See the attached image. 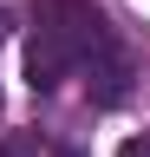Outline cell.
Instances as JSON below:
<instances>
[{
	"label": "cell",
	"mask_w": 150,
	"mask_h": 157,
	"mask_svg": "<svg viewBox=\"0 0 150 157\" xmlns=\"http://www.w3.org/2000/svg\"><path fill=\"white\" fill-rule=\"evenodd\" d=\"M85 72H91V78H85V92H91V105H98V111H111V105H124V98H130V59H124L118 46L98 52Z\"/></svg>",
	"instance_id": "2"
},
{
	"label": "cell",
	"mask_w": 150,
	"mask_h": 157,
	"mask_svg": "<svg viewBox=\"0 0 150 157\" xmlns=\"http://www.w3.org/2000/svg\"><path fill=\"white\" fill-rule=\"evenodd\" d=\"M0 157H26V137H13V144H0Z\"/></svg>",
	"instance_id": "4"
},
{
	"label": "cell",
	"mask_w": 150,
	"mask_h": 157,
	"mask_svg": "<svg viewBox=\"0 0 150 157\" xmlns=\"http://www.w3.org/2000/svg\"><path fill=\"white\" fill-rule=\"evenodd\" d=\"M111 20L91 0H33V26H26V85L33 92H59L65 78H79L98 52H111Z\"/></svg>",
	"instance_id": "1"
},
{
	"label": "cell",
	"mask_w": 150,
	"mask_h": 157,
	"mask_svg": "<svg viewBox=\"0 0 150 157\" xmlns=\"http://www.w3.org/2000/svg\"><path fill=\"white\" fill-rule=\"evenodd\" d=\"M52 157H79V151H72V144H59V151H52Z\"/></svg>",
	"instance_id": "5"
},
{
	"label": "cell",
	"mask_w": 150,
	"mask_h": 157,
	"mask_svg": "<svg viewBox=\"0 0 150 157\" xmlns=\"http://www.w3.org/2000/svg\"><path fill=\"white\" fill-rule=\"evenodd\" d=\"M118 157H150V131H144V137H124V144H118Z\"/></svg>",
	"instance_id": "3"
}]
</instances>
